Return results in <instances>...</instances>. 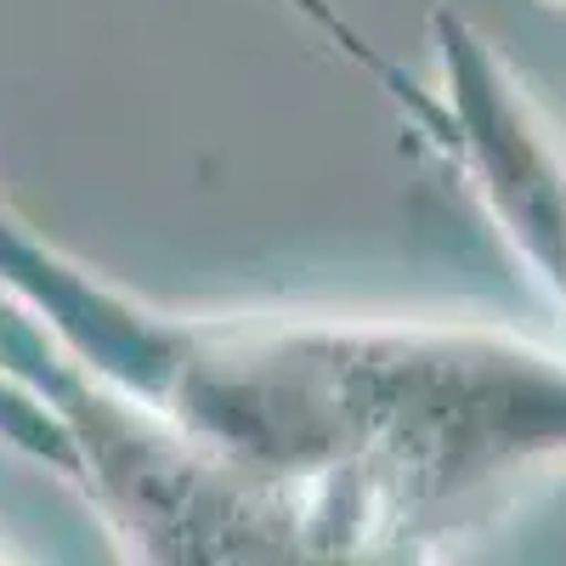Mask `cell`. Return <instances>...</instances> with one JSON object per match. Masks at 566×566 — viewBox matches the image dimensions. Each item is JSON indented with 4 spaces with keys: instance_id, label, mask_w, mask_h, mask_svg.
<instances>
[{
    "instance_id": "6da1fadb",
    "label": "cell",
    "mask_w": 566,
    "mask_h": 566,
    "mask_svg": "<svg viewBox=\"0 0 566 566\" xmlns=\"http://www.w3.org/2000/svg\"><path fill=\"white\" fill-rule=\"evenodd\" d=\"M0 290L283 538H448L493 493L566 464V363L493 328L176 317L114 295L0 205Z\"/></svg>"
},
{
    "instance_id": "7a4b0ae2",
    "label": "cell",
    "mask_w": 566,
    "mask_h": 566,
    "mask_svg": "<svg viewBox=\"0 0 566 566\" xmlns=\"http://www.w3.org/2000/svg\"><path fill=\"white\" fill-rule=\"evenodd\" d=\"M448 85L459 97V136L470 148V170L482 176L493 216H504L510 239L538 266L549 295L566 301V165L549 130L538 125L522 85H510L504 63L488 57L464 23H448Z\"/></svg>"
},
{
    "instance_id": "3957f363",
    "label": "cell",
    "mask_w": 566,
    "mask_h": 566,
    "mask_svg": "<svg viewBox=\"0 0 566 566\" xmlns=\"http://www.w3.org/2000/svg\"><path fill=\"white\" fill-rule=\"evenodd\" d=\"M0 437H7L12 448H23L29 459L52 464V470H63V476L80 482V448L69 437V424L45 408L23 380H12L7 368H0Z\"/></svg>"
}]
</instances>
